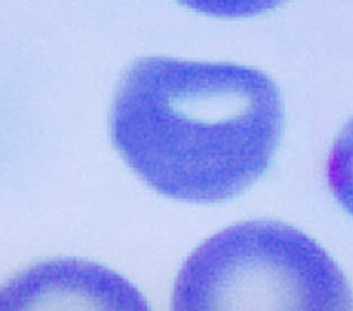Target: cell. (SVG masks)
<instances>
[{"mask_svg": "<svg viewBox=\"0 0 353 311\" xmlns=\"http://www.w3.org/2000/svg\"><path fill=\"white\" fill-rule=\"evenodd\" d=\"M284 127L279 89L260 69L144 57L118 85L111 135L128 167L159 194L216 202L270 167Z\"/></svg>", "mask_w": 353, "mask_h": 311, "instance_id": "1", "label": "cell"}, {"mask_svg": "<svg viewBox=\"0 0 353 311\" xmlns=\"http://www.w3.org/2000/svg\"><path fill=\"white\" fill-rule=\"evenodd\" d=\"M172 311H353V294L307 233L281 222H246L189 256Z\"/></svg>", "mask_w": 353, "mask_h": 311, "instance_id": "2", "label": "cell"}, {"mask_svg": "<svg viewBox=\"0 0 353 311\" xmlns=\"http://www.w3.org/2000/svg\"><path fill=\"white\" fill-rule=\"evenodd\" d=\"M0 311H151L134 283L83 259H52L0 287Z\"/></svg>", "mask_w": 353, "mask_h": 311, "instance_id": "3", "label": "cell"}, {"mask_svg": "<svg viewBox=\"0 0 353 311\" xmlns=\"http://www.w3.org/2000/svg\"><path fill=\"white\" fill-rule=\"evenodd\" d=\"M327 182L336 201L353 215V120L336 138L327 160Z\"/></svg>", "mask_w": 353, "mask_h": 311, "instance_id": "4", "label": "cell"}, {"mask_svg": "<svg viewBox=\"0 0 353 311\" xmlns=\"http://www.w3.org/2000/svg\"><path fill=\"white\" fill-rule=\"evenodd\" d=\"M179 4L215 18H248L277 8L284 0H176Z\"/></svg>", "mask_w": 353, "mask_h": 311, "instance_id": "5", "label": "cell"}]
</instances>
